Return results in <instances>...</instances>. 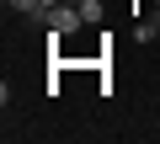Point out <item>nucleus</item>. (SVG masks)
<instances>
[{
    "label": "nucleus",
    "mask_w": 160,
    "mask_h": 144,
    "mask_svg": "<svg viewBox=\"0 0 160 144\" xmlns=\"http://www.w3.org/2000/svg\"><path fill=\"white\" fill-rule=\"evenodd\" d=\"M80 16H86V22H102V0H80Z\"/></svg>",
    "instance_id": "f03ea898"
},
{
    "label": "nucleus",
    "mask_w": 160,
    "mask_h": 144,
    "mask_svg": "<svg viewBox=\"0 0 160 144\" xmlns=\"http://www.w3.org/2000/svg\"><path fill=\"white\" fill-rule=\"evenodd\" d=\"M43 22H48L53 37H69V32H80V22H86V16H80V6H59V0H53V6L43 11Z\"/></svg>",
    "instance_id": "f257e3e1"
}]
</instances>
